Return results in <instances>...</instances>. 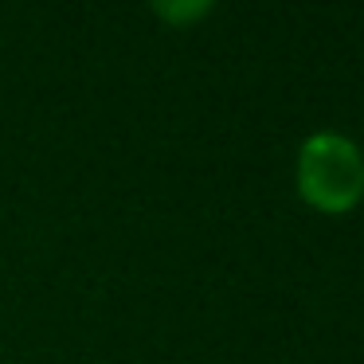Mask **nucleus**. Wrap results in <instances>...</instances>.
<instances>
[{
    "label": "nucleus",
    "instance_id": "obj_1",
    "mask_svg": "<svg viewBox=\"0 0 364 364\" xmlns=\"http://www.w3.org/2000/svg\"><path fill=\"white\" fill-rule=\"evenodd\" d=\"M294 181H298V196L317 212H353L364 200V153L353 137L321 129L309 134L298 149V165H294Z\"/></svg>",
    "mask_w": 364,
    "mask_h": 364
},
{
    "label": "nucleus",
    "instance_id": "obj_2",
    "mask_svg": "<svg viewBox=\"0 0 364 364\" xmlns=\"http://www.w3.org/2000/svg\"><path fill=\"white\" fill-rule=\"evenodd\" d=\"M153 12H157L165 24H184V20H200L212 12V4L208 0H188V4H153Z\"/></svg>",
    "mask_w": 364,
    "mask_h": 364
}]
</instances>
